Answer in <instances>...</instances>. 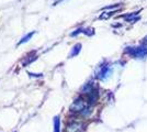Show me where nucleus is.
Returning a JSON list of instances; mask_svg holds the SVG:
<instances>
[{"instance_id":"20e7f679","label":"nucleus","mask_w":147,"mask_h":132,"mask_svg":"<svg viewBox=\"0 0 147 132\" xmlns=\"http://www.w3.org/2000/svg\"><path fill=\"white\" fill-rule=\"evenodd\" d=\"M33 34H34V32H31V33H29V34H26L24 38H23L21 41H20V42H19L18 45H20V44H23V43H25V42H28V41H29V40L33 37Z\"/></svg>"},{"instance_id":"423d86ee","label":"nucleus","mask_w":147,"mask_h":132,"mask_svg":"<svg viewBox=\"0 0 147 132\" xmlns=\"http://www.w3.org/2000/svg\"><path fill=\"white\" fill-rule=\"evenodd\" d=\"M144 43H147V37L145 39H144Z\"/></svg>"},{"instance_id":"f257e3e1","label":"nucleus","mask_w":147,"mask_h":132,"mask_svg":"<svg viewBox=\"0 0 147 132\" xmlns=\"http://www.w3.org/2000/svg\"><path fill=\"white\" fill-rule=\"evenodd\" d=\"M127 52L134 57H143L147 54V47H132Z\"/></svg>"},{"instance_id":"39448f33","label":"nucleus","mask_w":147,"mask_h":132,"mask_svg":"<svg viewBox=\"0 0 147 132\" xmlns=\"http://www.w3.org/2000/svg\"><path fill=\"white\" fill-rule=\"evenodd\" d=\"M54 132H59V118H54Z\"/></svg>"},{"instance_id":"7ed1b4c3","label":"nucleus","mask_w":147,"mask_h":132,"mask_svg":"<svg viewBox=\"0 0 147 132\" xmlns=\"http://www.w3.org/2000/svg\"><path fill=\"white\" fill-rule=\"evenodd\" d=\"M80 47H81V45L80 44H76L75 46L73 47V51H71V53L69 54V57H73V56H76L78 53L80 52Z\"/></svg>"},{"instance_id":"f03ea898","label":"nucleus","mask_w":147,"mask_h":132,"mask_svg":"<svg viewBox=\"0 0 147 132\" xmlns=\"http://www.w3.org/2000/svg\"><path fill=\"white\" fill-rule=\"evenodd\" d=\"M110 74H111V68L108 65H105V66H103V67L101 68V70H100V73H99V78H100V79H105L108 76H110Z\"/></svg>"}]
</instances>
